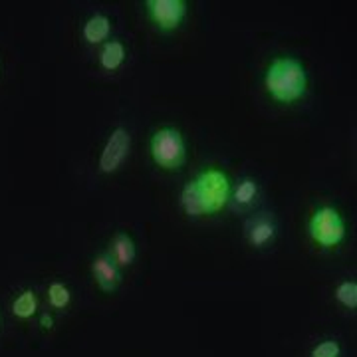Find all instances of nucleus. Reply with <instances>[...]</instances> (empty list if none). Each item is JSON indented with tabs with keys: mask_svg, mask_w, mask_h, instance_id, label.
Here are the masks:
<instances>
[{
	"mask_svg": "<svg viewBox=\"0 0 357 357\" xmlns=\"http://www.w3.org/2000/svg\"><path fill=\"white\" fill-rule=\"evenodd\" d=\"M264 88L274 102L286 105L300 102L307 91L306 66L294 56L274 58L264 72Z\"/></svg>",
	"mask_w": 357,
	"mask_h": 357,
	"instance_id": "obj_1",
	"label": "nucleus"
},
{
	"mask_svg": "<svg viewBox=\"0 0 357 357\" xmlns=\"http://www.w3.org/2000/svg\"><path fill=\"white\" fill-rule=\"evenodd\" d=\"M149 151L155 165L165 171H175L187 159V143L177 128H161L151 135Z\"/></svg>",
	"mask_w": 357,
	"mask_h": 357,
	"instance_id": "obj_2",
	"label": "nucleus"
},
{
	"mask_svg": "<svg viewBox=\"0 0 357 357\" xmlns=\"http://www.w3.org/2000/svg\"><path fill=\"white\" fill-rule=\"evenodd\" d=\"M307 232L312 241L321 248H335L345 241L347 229L342 213L335 206L324 204L312 213L307 220Z\"/></svg>",
	"mask_w": 357,
	"mask_h": 357,
	"instance_id": "obj_3",
	"label": "nucleus"
},
{
	"mask_svg": "<svg viewBox=\"0 0 357 357\" xmlns=\"http://www.w3.org/2000/svg\"><path fill=\"white\" fill-rule=\"evenodd\" d=\"M195 185L203 199L206 215H217L230 201V192H232L230 178L227 177L225 171H220L217 167H208L201 171L195 178Z\"/></svg>",
	"mask_w": 357,
	"mask_h": 357,
	"instance_id": "obj_4",
	"label": "nucleus"
},
{
	"mask_svg": "<svg viewBox=\"0 0 357 357\" xmlns=\"http://www.w3.org/2000/svg\"><path fill=\"white\" fill-rule=\"evenodd\" d=\"M129 151H131V135L128 128H115L107 135L105 145H103L100 159H98V169L103 175H114L117 173L123 163L128 161Z\"/></svg>",
	"mask_w": 357,
	"mask_h": 357,
	"instance_id": "obj_5",
	"label": "nucleus"
},
{
	"mask_svg": "<svg viewBox=\"0 0 357 357\" xmlns=\"http://www.w3.org/2000/svg\"><path fill=\"white\" fill-rule=\"evenodd\" d=\"M187 0H147L145 8L159 30L169 32L175 30L183 24L185 16H187Z\"/></svg>",
	"mask_w": 357,
	"mask_h": 357,
	"instance_id": "obj_6",
	"label": "nucleus"
},
{
	"mask_svg": "<svg viewBox=\"0 0 357 357\" xmlns=\"http://www.w3.org/2000/svg\"><path fill=\"white\" fill-rule=\"evenodd\" d=\"M276 234H278V227L274 218L268 215L248 218L244 225V236L252 248H266L268 244L274 243Z\"/></svg>",
	"mask_w": 357,
	"mask_h": 357,
	"instance_id": "obj_7",
	"label": "nucleus"
},
{
	"mask_svg": "<svg viewBox=\"0 0 357 357\" xmlns=\"http://www.w3.org/2000/svg\"><path fill=\"white\" fill-rule=\"evenodd\" d=\"M91 274L103 292H115L121 284V268L115 264L112 255L103 252L91 260Z\"/></svg>",
	"mask_w": 357,
	"mask_h": 357,
	"instance_id": "obj_8",
	"label": "nucleus"
},
{
	"mask_svg": "<svg viewBox=\"0 0 357 357\" xmlns=\"http://www.w3.org/2000/svg\"><path fill=\"white\" fill-rule=\"evenodd\" d=\"M112 34V18L107 14L96 13L89 16L88 20L82 26V38L86 40L91 46L105 44Z\"/></svg>",
	"mask_w": 357,
	"mask_h": 357,
	"instance_id": "obj_9",
	"label": "nucleus"
},
{
	"mask_svg": "<svg viewBox=\"0 0 357 357\" xmlns=\"http://www.w3.org/2000/svg\"><path fill=\"white\" fill-rule=\"evenodd\" d=\"M112 258L115 260V264L119 268L133 266L135 258H137V248L133 238L129 236L128 232H117L112 241Z\"/></svg>",
	"mask_w": 357,
	"mask_h": 357,
	"instance_id": "obj_10",
	"label": "nucleus"
},
{
	"mask_svg": "<svg viewBox=\"0 0 357 357\" xmlns=\"http://www.w3.org/2000/svg\"><path fill=\"white\" fill-rule=\"evenodd\" d=\"M38 294L34 292L32 288H26V290H22L18 296H14L13 304H10V312H13V316L16 319L28 321V319L38 316Z\"/></svg>",
	"mask_w": 357,
	"mask_h": 357,
	"instance_id": "obj_11",
	"label": "nucleus"
},
{
	"mask_svg": "<svg viewBox=\"0 0 357 357\" xmlns=\"http://www.w3.org/2000/svg\"><path fill=\"white\" fill-rule=\"evenodd\" d=\"M128 58V48L121 40H107L100 50V66L105 72H117Z\"/></svg>",
	"mask_w": 357,
	"mask_h": 357,
	"instance_id": "obj_12",
	"label": "nucleus"
},
{
	"mask_svg": "<svg viewBox=\"0 0 357 357\" xmlns=\"http://www.w3.org/2000/svg\"><path fill=\"white\" fill-rule=\"evenodd\" d=\"M178 203H181V208L185 211V215L189 218H201L204 217V204L201 195H199V189L195 185V178L192 181H187L181 189V195H178Z\"/></svg>",
	"mask_w": 357,
	"mask_h": 357,
	"instance_id": "obj_13",
	"label": "nucleus"
},
{
	"mask_svg": "<svg viewBox=\"0 0 357 357\" xmlns=\"http://www.w3.org/2000/svg\"><path fill=\"white\" fill-rule=\"evenodd\" d=\"M258 183H256L252 177H243L238 183H236V187L232 189L230 192V199H232V203L236 204L238 208H248V206H252L256 203V199H258Z\"/></svg>",
	"mask_w": 357,
	"mask_h": 357,
	"instance_id": "obj_14",
	"label": "nucleus"
},
{
	"mask_svg": "<svg viewBox=\"0 0 357 357\" xmlns=\"http://www.w3.org/2000/svg\"><path fill=\"white\" fill-rule=\"evenodd\" d=\"M46 298H48V306L56 312H64L72 304V290L66 286L64 282L54 280L48 284L46 290Z\"/></svg>",
	"mask_w": 357,
	"mask_h": 357,
	"instance_id": "obj_15",
	"label": "nucleus"
},
{
	"mask_svg": "<svg viewBox=\"0 0 357 357\" xmlns=\"http://www.w3.org/2000/svg\"><path fill=\"white\" fill-rule=\"evenodd\" d=\"M333 296H335L337 304H342L345 310H349V312L357 310V282L356 280H344L342 284H337Z\"/></svg>",
	"mask_w": 357,
	"mask_h": 357,
	"instance_id": "obj_16",
	"label": "nucleus"
},
{
	"mask_svg": "<svg viewBox=\"0 0 357 357\" xmlns=\"http://www.w3.org/2000/svg\"><path fill=\"white\" fill-rule=\"evenodd\" d=\"M310 357H342V345L335 340H324L312 347Z\"/></svg>",
	"mask_w": 357,
	"mask_h": 357,
	"instance_id": "obj_17",
	"label": "nucleus"
},
{
	"mask_svg": "<svg viewBox=\"0 0 357 357\" xmlns=\"http://www.w3.org/2000/svg\"><path fill=\"white\" fill-rule=\"evenodd\" d=\"M38 326L44 330V332H52V330H54V326H56V319H54V316H52L50 312H44V314H40Z\"/></svg>",
	"mask_w": 357,
	"mask_h": 357,
	"instance_id": "obj_18",
	"label": "nucleus"
}]
</instances>
